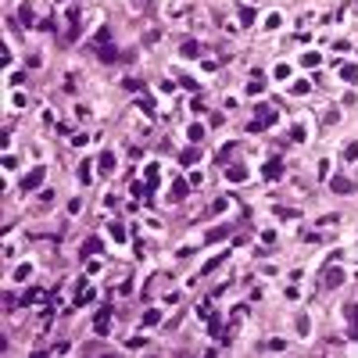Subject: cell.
<instances>
[{"mask_svg":"<svg viewBox=\"0 0 358 358\" xmlns=\"http://www.w3.org/2000/svg\"><path fill=\"white\" fill-rule=\"evenodd\" d=\"M330 190L340 193V197H348V193L355 190V179H348V176H333V179H330Z\"/></svg>","mask_w":358,"mask_h":358,"instance_id":"1","label":"cell"},{"mask_svg":"<svg viewBox=\"0 0 358 358\" xmlns=\"http://www.w3.org/2000/svg\"><path fill=\"white\" fill-rule=\"evenodd\" d=\"M340 283H344V272L330 265V268L322 272V290H333V287H340Z\"/></svg>","mask_w":358,"mask_h":358,"instance_id":"2","label":"cell"},{"mask_svg":"<svg viewBox=\"0 0 358 358\" xmlns=\"http://www.w3.org/2000/svg\"><path fill=\"white\" fill-rule=\"evenodd\" d=\"M344 319L351 326V337L358 340V305H344Z\"/></svg>","mask_w":358,"mask_h":358,"instance_id":"3","label":"cell"},{"mask_svg":"<svg viewBox=\"0 0 358 358\" xmlns=\"http://www.w3.org/2000/svg\"><path fill=\"white\" fill-rule=\"evenodd\" d=\"M40 183H43V169H33V172H29V176L22 179V190L29 193V190H36Z\"/></svg>","mask_w":358,"mask_h":358,"instance_id":"4","label":"cell"},{"mask_svg":"<svg viewBox=\"0 0 358 358\" xmlns=\"http://www.w3.org/2000/svg\"><path fill=\"white\" fill-rule=\"evenodd\" d=\"M226 236H229V226H215V229L204 233V240L208 244H219V240H226Z\"/></svg>","mask_w":358,"mask_h":358,"instance_id":"5","label":"cell"},{"mask_svg":"<svg viewBox=\"0 0 358 358\" xmlns=\"http://www.w3.org/2000/svg\"><path fill=\"white\" fill-rule=\"evenodd\" d=\"M108 322H111V308H100V312H97V322H93L100 337H104V333H108Z\"/></svg>","mask_w":358,"mask_h":358,"instance_id":"6","label":"cell"},{"mask_svg":"<svg viewBox=\"0 0 358 358\" xmlns=\"http://www.w3.org/2000/svg\"><path fill=\"white\" fill-rule=\"evenodd\" d=\"M226 258H229V251H222V255H215L212 262H204V268H201V276H212V272H215V268H219L222 262H226Z\"/></svg>","mask_w":358,"mask_h":358,"instance_id":"7","label":"cell"},{"mask_svg":"<svg viewBox=\"0 0 358 358\" xmlns=\"http://www.w3.org/2000/svg\"><path fill=\"white\" fill-rule=\"evenodd\" d=\"M169 197L179 204V201H186V183H183V179H176V183H172V193H169Z\"/></svg>","mask_w":358,"mask_h":358,"instance_id":"8","label":"cell"},{"mask_svg":"<svg viewBox=\"0 0 358 358\" xmlns=\"http://www.w3.org/2000/svg\"><path fill=\"white\" fill-rule=\"evenodd\" d=\"M118 57H122V54H118L111 43H100V61H118Z\"/></svg>","mask_w":358,"mask_h":358,"instance_id":"9","label":"cell"},{"mask_svg":"<svg viewBox=\"0 0 358 358\" xmlns=\"http://www.w3.org/2000/svg\"><path fill=\"white\" fill-rule=\"evenodd\" d=\"M97 165H100V172H111V169H115V154H111V151H104Z\"/></svg>","mask_w":358,"mask_h":358,"instance_id":"10","label":"cell"},{"mask_svg":"<svg viewBox=\"0 0 358 358\" xmlns=\"http://www.w3.org/2000/svg\"><path fill=\"white\" fill-rule=\"evenodd\" d=\"M262 90H265V76L258 72V76H255V79L247 83V93H262Z\"/></svg>","mask_w":358,"mask_h":358,"instance_id":"11","label":"cell"},{"mask_svg":"<svg viewBox=\"0 0 358 358\" xmlns=\"http://www.w3.org/2000/svg\"><path fill=\"white\" fill-rule=\"evenodd\" d=\"M265 176H268V179H279V176H283V165H279V161H268V165H265Z\"/></svg>","mask_w":358,"mask_h":358,"instance_id":"12","label":"cell"},{"mask_svg":"<svg viewBox=\"0 0 358 358\" xmlns=\"http://www.w3.org/2000/svg\"><path fill=\"white\" fill-rule=\"evenodd\" d=\"M226 176L233 179V183H240V179H247V169H240V165H233V169H226Z\"/></svg>","mask_w":358,"mask_h":358,"instance_id":"13","label":"cell"},{"mask_svg":"<svg viewBox=\"0 0 358 358\" xmlns=\"http://www.w3.org/2000/svg\"><path fill=\"white\" fill-rule=\"evenodd\" d=\"M197 54H201V47H197L193 40H186V43H183V57H197Z\"/></svg>","mask_w":358,"mask_h":358,"instance_id":"14","label":"cell"},{"mask_svg":"<svg viewBox=\"0 0 358 358\" xmlns=\"http://www.w3.org/2000/svg\"><path fill=\"white\" fill-rule=\"evenodd\" d=\"M111 236H115V240H126V226H122V222H111Z\"/></svg>","mask_w":358,"mask_h":358,"instance_id":"15","label":"cell"},{"mask_svg":"<svg viewBox=\"0 0 358 358\" xmlns=\"http://www.w3.org/2000/svg\"><path fill=\"white\" fill-rule=\"evenodd\" d=\"M308 330H312V322H308V315H297V333H301V337H308Z\"/></svg>","mask_w":358,"mask_h":358,"instance_id":"16","label":"cell"},{"mask_svg":"<svg viewBox=\"0 0 358 358\" xmlns=\"http://www.w3.org/2000/svg\"><path fill=\"white\" fill-rule=\"evenodd\" d=\"M97 251H100V240H86L83 244V255H97Z\"/></svg>","mask_w":358,"mask_h":358,"instance_id":"17","label":"cell"},{"mask_svg":"<svg viewBox=\"0 0 358 358\" xmlns=\"http://www.w3.org/2000/svg\"><path fill=\"white\" fill-rule=\"evenodd\" d=\"M340 76H344L348 83H355V76H358V68H355V65H344V68H340Z\"/></svg>","mask_w":358,"mask_h":358,"instance_id":"18","label":"cell"},{"mask_svg":"<svg viewBox=\"0 0 358 358\" xmlns=\"http://www.w3.org/2000/svg\"><path fill=\"white\" fill-rule=\"evenodd\" d=\"M208 333H212V337H219V333H222V322H219V315H212V322H208Z\"/></svg>","mask_w":358,"mask_h":358,"instance_id":"19","label":"cell"},{"mask_svg":"<svg viewBox=\"0 0 358 358\" xmlns=\"http://www.w3.org/2000/svg\"><path fill=\"white\" fill-rule=\"evenodd\" d=\"M344 158H348V161H358V143H348V147H344Z\"/></svg>","mask_w":358,"mask_h":358,"instance_id":"20","label":"cell"},{"mask_svg":"<svg viewBox=\"0 0 358 358\" xmlns=\"http://www.w3.org/2000/svg\"><path fill=\"white\" fill-rule=\"evenodd\" d=\"M190 140L201 143V140H204V129H201V126H190Z\"/></svg>","mask_w":358,"mask_h":358,"instance_id":"21","label":"cell"},{"mask_svg":"<svg viewBox=\"0 0 358 358\" xmlns=\"http://www.w3.org/2000/svg\"><path fill=\"white\" fill-rule=\"evenodd\" d=\"M18 18L29 25V22H33V7H29V4H22V11H18Z\"/></svg>","mask_w":358,"mask_h":358,"instance_id":"22","label":"cell"},{"mask_svg":"<svg viewBox=\"0 0 358 358\" xmlns=\"http://www.w3.org/2000/svg\"><path fill=\"white\" fill-rule=\"evenodd\" d=\"M226 204H229V201H226V197H219V201H215V204H212V215H219V212H226Z\"/></svg>","mask_w":358,"mask_h":358,"instance_id":"23","label":"cell"},{"mask_svg":"<svg viewBox=\"0 0 358 358\" xmlns=\"http://www.w3.org/2000/svg\"><path fill=\"white\" fill-rule=\"evenodd\" d=\"M158 319H161V315H158V312H154V308H151V312H147V315H143V326H154V322H158Z\"/></svg>","mask_w":358,"mask_h":358,"instance_id":"24","label":"cell"},{"mask_svg":"<svg viewBox=\"0 0 358 358\" xmlns=\"http://www.w3.org/2000/svg\"><path fill=\"white\" fill-rule=\"evenodd\" d=\"M108 40H111V29H108V25H104V29H100V33H97V43H108Z\"/></svg>","mask_w":358,"mask_h":358,"instance_id":"25","label":"cell"},{"mask_svg":"<svg viewBox=\"0 0 358 358\" xmlns=\"http://www.w3.org/2000/svg\"><path fill=\"white\" fill-rule=\"evenodd\" d=\"M240 22H255V11H251V7H240Z\"/></svg>","mask_w":358,"mask_h":358,"instance_id":"26","label":"cell"}]
</instances>
